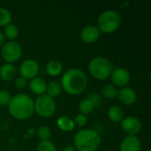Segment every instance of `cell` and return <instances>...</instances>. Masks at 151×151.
Returning a JSON list of instances; mask_svg holds the SVG:
<instances>
[{"label":"cell","mask_w":151,"mask_h":151,"mask_svg":"<svg viewBox=\"0 0 151 151\" xmlns=\"http://www.w3.org/2000/svg\"><path fill=\"white\" fill-rule=\"evenodd\" d=\"M61 87L67 94L77 96L85 91L88 86V78L84 72L77 68L67 70L62 79Z\"/></svg>","instance_id":"6da1fadb"},{"label":"cell","mask_w":151,"mask_h":151,"mask_svg":"<svg viewBox=\"0 0 151 151\" xmlns=\"http://www.w3.org/2000/svg\"><path fill=\"white\" fill-rule=\"evenodd\" d=\"M8 110L10 114L19 120H25L29 119L34 111V101L32 98L25 94H19L12 97Z\"/></svg>","instance_id":"7a4b0ae2"},{"label":"cell","mask_w":151,"mask_h":151,"mask_svg":"<svg viewBox=\"0 0 151 151\" xmlns=\"http://www.w3.org/2000/svg\"><path fill=\"white\" fill-rule=\"evenodd\" d=\"M73 142L79 151H96L101 144V136L95 130L81 129L75 134Z\"/></svg>","instance_id":"3957f363"},{"label":"cell","mask_w":151,"mask_h":151,"mask_svg":"<svg viewBox=\"0 0 151 151\" xmlns=\"http://www.w3.org/2000/svg\"><path fill=\"white\" fill-rule=\"evenodd\" d=\"M97 25L100 32L104 34L113 33L121 25V16L116 11L107 10L99 15Z\"/></svg>","instance_id":"277c9868"},{"label":"cell","mask_w":151,"mask_h":151,"mask_svg":"<svg viewBox=\"0 0 151 151\" xmlns=\"http://www.w3.org/2000/svg\"><path fill=\"white\" fill-rule=\"evenodd\" d=\"M112 64L104 57H96L88 64V71L90 74L96 80L104 81L109 78L112 70Z\"/></svg>","instance_id":"5b68a950"},{"label":"cell","mask_w":151,"mask_h":151,"mask_svg":"<svg viewBox=\"0 0 151 151\" xmlns=\"http://www.w3.org/2000/svg\"><path fill=\"white\" fill-rule=\"evenodd\" d=\"M35 111L42 118H50L56 111V102L47 94L38 96L34 102Z\"/></svg>","instance_id":"8992f818"},{"label":"cell","mask_w":151,"mask_h":151,"mask_svg":"<svg viewBox=\"0 0 151 151\" xmlns=\"http://www.w3.org/2000/svg\"><path fill=\"white\" fill-rule=\"evenodd\" d=\"M1 55L3 59L6 63L8 64L15 63L18 60H19V58H21L22 55L21 46L14 41L4 42L1 50Z\"/></svg>","instance_id":"52a82bcc"},{"label":"cell","mask_w":151,"mask_h":151,"mask_svg":"<svg viewBox=\"0 0 151 151\" xmlns=\"http://www.w3.org/2000/svg\"><path fill=\"white\" fill-rule=\"evenodd\" d=\"M39 65L35 60L27 59L25 60L19 67V73L22 78L25 80H33L37 77L39 73Z\"/></svg>","instance_id":"ba28073f"},{"label":"cell","mask_w":151,"mask_h":151,"mask_svg":"<svg viewBox=\"0 0 151 151\" xmlns=\"http://www.w3.org/2000/svg\"><path fill=\"white\" fill-rule=\"evenodd\" d=\"M110 76L115 87L124 88L130 82V80H131L129 72L127 69L122 68V67L114 68Z\"/></svg>","instance_id":"9c48e42d"},{"label":"cell","mask_w":151,"mask_h":151,"mask_svg":"<svg viewBox=\"0 0 151 151\" xmlns=\"http://www.w3.org/2000/svg\"><path fill=\"white\" fill-rule=\"evenodd\" d=\"M120 123L123 131L130 136H136V134L142 129L141 121L139 120V119L133 116L123 119Z\"/></svg>","instance_id":"30bf717a"},{"label":"cell","mask_w":151,"mask_h":151,"mask_svg":"<svg viewBox=\"0 0 151 151\" xmlns=\"http://www.w3.org/2000/svg\"><path fill=\"white\" fill-rule=\"evenodd\" d=\"M100 31L97 27L96 26H86L82 28L81 32V40L86 43H94L96 42L99 36H100Z\"/></svg>","instance_id":"8fae6325"},{"label":"cell","mask_w":151,"mask_h":151,"mask_svg":"<svg viewBox=\"0 0 151 151\" xmlns=\"http://www.w3.org/2000/svg\"><path fill=\"white\" fill-rule=\"evenodd\" d=\"M118 97L125 105H132L137 100V94L135 90L129 87H124L118 91Z\"/></svg>","instance_id":"7c38bea8"},{"label":"cell","mask_w":151,"mask_h":151,"mask_svg":"<svg viewBox=\"0 0 151 151\" xmlns=\"http://www.w3.org/2000/svg\"><path fill=\"white\" fill-rule=\"evenodd\" d=\"M142 143L137 136H127L120 143V151H140Z\"/></svg>","instance_id":"4fadbf2b"},{"label":"cell","mask_w":151,"mask_h":151,"mask_svg":"<svg viewBox=\"0 0 151 151\" xmlns=\"http://www.w3.org/2000/svg\"><path fill=\"white\" fill-rule=\"evenodd\" d=\"M46 87H47V83L45 82V81L42 78H38L35 77L33 80H31L30 83H29V88L31 89V91L38 96L43 95L46 92Z\"/></svg>","instance_id":"5bb4252c"},{"label":"cell","mask_w":151,"mask_h":151,"mask_svg":"<svg viewBox=\"0 0 151 151\" xmlns=\"http://www.w3.org/2000/svg\"><path fill=\"white\" fill-rule=\"evenodd\" d=\"M0 78L4 81H10L16 78L15 66L12 64H4L0 67Z\"/></svg>","instance_id":"9a60e30c"},{"label":"cell","mask_w":151,"mask_h":151,"mask_svg":"<svg viewBox=\"0 0 151 151\" xmlns=\"http://www.w3.org/2000/svg\"><path fill=\"white\" fill-rule=\"evenodd\" d=\"M108 117L112 122H115V123L121 122L124 117L123 109L118 105H113L110 107L108 110Z\"/></svg>","instance_id":"2e32d148"},{"label":"cell","mask_w":151,"mask_h":151,"mask_svg":"<svg viewBox=\"0 0 151 151\" xmlns=\"http://www.w3.org/2000/svg\"><path fill=\"white\" fill-rule=\"evenodd\" d=\"M57 125L60 130L65 131V132H71L75 127L73 120L65 116L60 117L57 121Z\"/></svg>","instance_id":"e0dca14e"},{"label":"cell","mask_w":151,"mask_h":151,"mask_svg":"<svg viewBox=\"0 0 151 151\" xmlns=\"http://www.w3.org/2000/svg\"><path fill=\"white\" fill-rule=\"evenodd\" d=\"M63 71V65L59 61L51 60L46 65V73L50 76H58Z\"/></svg>","instance_id":"ac0fdd59"},{"label":"cell","mask_w":151,"mask_h":151,"mask_svg":"<svg viewBox=\"0 0 151 151\" xmlns=\"http://www.w3.org/2000/svg\"><path fill=\"white\" fill-rule=\"evenodd\" d=\"M62 91V87L61 84L57 81H52L49 84H47L46 87V93L50 97H56L58 96L61 94Z\"/></svg>","instance_id":"d6986e66"},{"label":"cell","mask_w":151,"mask_h":151,"mask_svg":"<svg viewBox=\"0 0 151 151\" xmlns=\"http://www.w3.org/2000/svg\"><path fill=\"white\" fill-rule=\"evenodd\" d=\"M94 108H95L94 103L91 100H89L88 98L83 99L82 101L80 102V104L78 105L79 111L81 112V114H83V115L89 114L94 110Z\"/></svg>","instance_id":"ffe728a7"},{"label":"cell","mask_w":151,"mask_h":151,"mask_svg":"<svg viewBox=\"0 0 151 151\" xmlns=\"http://www.w3.org/2000/svg\"><path fill=\"white\" fill-rule=\"evenodd\" d=\"M4 35L9 40L13 41L19 36V28L14 24H9L4 27Z\"/></svg>","instance_id":"44dd1931"},{"label":"cell","mask_w":151,"mask_h":151,"mask_svg":"<svg viewBox=\"0 0 151 151\" xmlns=\"http://www.w3.org/2000/svg\"><path fill=\"white\" fill-rule=\"evenodd\" d=\"M103 96L107 99H114L118 96V89L114 85H106L103 88Z\"/></svg>","instance_id":"7402d4cb"},{"label":"cell","mask_w":151,"mask_h":151,"mask_svg":"<svg viewBox=\"0 0 151 151\" xmlns=\"http://www.w3.org/2000/svg\"><path fill=\"white\" fill-rule=\"evenodd\" d=\"M12 14L5 8H0V27H6L11 24Z\"/></svg>","instance_id":"603a6c76"},{"label":"cell","mask_w":151,"mask_h":151,"mask_svg":"<svg viewBox=\"0 0 151 151\" xmlns=\"http://www.w3.org/2000/svg\"><path fill=\"white\" fill-rule=\"evenodd\" d=\"M37 136L41 141H50L51 130L46 126H42L37 130Z\"/></svg>","instance_id":"cb8c5ba5"},{"label":"cell","mask_w":151,"mask_h":151,"mask_svg":"<svg viewBox=\"0 0 151 151\" xmlns=\"http://www.w3.org/2000/svg\"><path fill=\"white\" fill-rule=\"evenodd\" d=\"M36 151H57L55 144L50 141H41L37 147Z\"/></svg>","instance_id":"d4e9b609"},{"label":"cell","mask_w":151,"mask_h":151,"mask_svg":"<svg viewBox=\"0 0 151 151\" xmlns=\"http://www.w3.org/2000/svg\"><path fill=\"white\" fill-rule=\"evenodd\" d=\"M12 96L7 90H0V106H6L9 104Z\"/></svg>","instance_id":"484cf974"},{"label":"cell","mask_w":151,"mask_h":151,"mask_svg":"<svg viewBox=\"0 0 151 151\" xmlns=\"http://www.w3.org/2000/svg\"><path fill=\"white\" fill-rule=\"evenodd\" d=\"M74 125L79 127H83L87 125V122H88V118L86 115H83V114H79L75 117L74 120Z\"/></svg>","instance_id":"4316f807"},{"label":"cell","mask_w":151,"mask_h":151,"mask_svg":"<svg viewBox=\"0 0 151 151\" xmlns=\"http://www.w3.org/2000/svg\"><path fill=\"white\" fill-rule=\"evenodd\" d=\"M14 85L16 86V88H23L27 86V80H25L24 78H22L21 76L15 78L14 80Z\"/></svg>","instance_id":"83f0119b"},{"label":"cell","mask_w":151,"mask_h":151,"mask_svg":"<svg viewBox=\"0 0 151 151\" xmlns=\"http://www.w3.org/2000/svg\"><path fill=\"white\" fill-rule=\"evenodd\" d=\"M4 44V35L0 32V48H2Z\"/></svg>","instance_id":"f1b7e54d"},{"label":"cell","mask_w":151,"mask_h":151,"mask_svg":"<svg viewBox=\"0 0 151 151\" xmlns=\"http://www.w3.org/2000/svg\"><path fill=\"white\" fill-rule=\"evenodd\" d=\"M63 151H75V148H74V146L68 145V146H66V147L64 149V150Z\"/></svg>","instance_id":"f546056e"},{"label":"cell","mask_w":151,"mask_h":151,"mask_svg":"<svg viewBox=\"0 0 151 151\" xmlns=\"http://www.w3.org/2000/svg\"><path fill=\"white\" fill-rule=\"evenodd\" d=\"M146 151H150V150H147Z\"/></svg>","instance_id":"4dcf8cb0"}]
</instances>
